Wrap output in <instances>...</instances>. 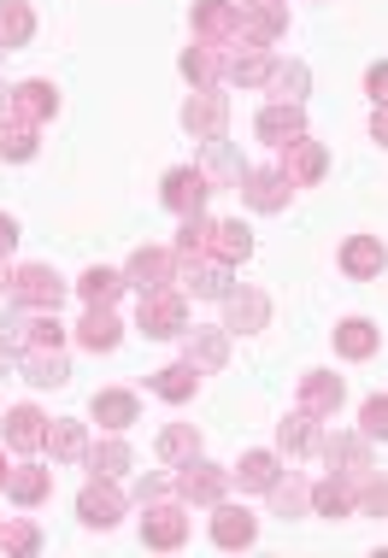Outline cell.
<instances>
[{
    "instance_id": "6da1fadb",
    "label": "cell",
    "mask_w": 388,
    "mask_h": 558,
    "mask_svg": "<svg viewBox=\"0 0 388 558\" xmlns=\"http://www.w3.org/2000/svg\"><path fill=\"white\" fill-rule=\"evenodd\" d=\"M223 494H230V471H218V464H206L201 452L177 464V500H194V506H218Z\"/></svg>"
},
{
    "instance_id": "7a4b0ae2",
    "label": "cell",
    "mask_w": 388,
    "mask_h": 558,
    "mask_svg": "<svg viewBox=\"0 0 388 558\" xmlns=\"http://www.w3.org/2000/svg\"><path fill=\"white\" fill-rule=\"evenodd\" d=\"M142 329H147L154 341L189 336V306H183V289H154V294H142Z\"/></svg>"
},
{
    "instance_id": "3957f363",
    "label": "cell",
    "mask_w": 388,
    "mask_h": 558,
    "mask_svg": "<svg viewBox=\"0 0 388 558\" xmlns=\"http://www.w3.org/2000/svg\"><path fill=\"white\" fill-rule=\"evenodd\" d=\"M12 300H19V306H29V312H59L65 282H59L48 265H19V270H12Z\"/></svg>"
},
{
    "instance_id": "277c9868",
    "label": "cell",
    "mask_w": 388,
    "mask_h": 558,
    "mask_svg": "<svg viewBox=\"0 0 388 558\" xmlns=\"http://www.w3.org/2000/svg\"><path fill=\"white\" fill-rule=\"evenodd\" d=\"M206 194H213V183H206L201 165H177V171H166V206L177 218H201Z\"/></svg>"
},
{
    "instance_id": "5b68a950",
    "label": "cell",
    "mask_w": 388,
    "mask_h": 558,
    "mask_svg": "<svg viewBox=\"0 0 388 558\" xmlns=\"http://www.w3.org/2000/svg\"><path fill=\"white\" fill-rule=\"evenodd\" d=\"M77 518L88 530H112L118 518H124V494H118V476H95L88 488L77 494Z\"/></svg>"
},
{
    "instance_id": "8992f818",
    "label": "cell",
    "mask_w": 388,
    "mask_h": 558,
    "mask_svg": "<svg viewBox=\"0 0 388 558\" xmlns=\"http://www.w3.org/2000/svg\"><path fill=\"white\" fill-rule=\"evenodd\" d=\"M124 282H130V289H142V294L177 289V253L171 247H142L136 259L124 265Z\"/></svg>"
},
{
    "instance_id": "52a82bcc",
    "label": "cell",
    "mask_w": 388,
    "mask_h": 558,
    "mask_svg": "<svg viewBox=\"0 0 388 558\" xmlns=\"http://www.w3.org/2000/svg\"><path fill=\"white\" fill-rule=\"evenodd\" d=\"M271 324V300H265L259 289H242V294H223V329L230 336H259V329Z\"/></svg>"
},
{
    "instance_id": "ba28073f",
    "label": "cell",
    "mask_w": 388,
    "mask_h": 558,
    "mask_svg": "<svg viewBox=\"0 0 388 558\" xmlns=\"http://www.w3.org/2000/svg\"><path fill=\"white\" fill-rule=\"evenodd\" d=\"M282 24H289V12H282L277 0H259V7H242L235 41H242V48H271V41L282 36Z\"/></svg>"
},
{
    "instance_id": "9c48e42d",
    "label": "cell",
    "mask_w": 388,
    "mask_h": 558,
    "mask_svg": "<svg viewBox=\"0 0 388 558\" xmlns=\"http://www.w3.org/2000/svg\"><path fill=\"white\" fill-rule=\"evenodd\" d=\"M253 135H259L265 147H294L306 135V118H301L294 100H271V107L259 112V124H253Z\"/></svg>"
},
{
    "instance_id": "30bf717a",
    "label": "cell",
    "mask_w": 388,
    "mask_h": 558,
    "mask_svg": "<svg viewBox=\"0 0 388 558\" xmlns=\"http://www.w3.org/2000/svg\"><path fill=\"white\" fill-rule=\"evenodd\" d=\"M183 124L201 135V142H223V124H230V100L218 88H201V95L183 107Z\"/></svg>"
},
{
    "instance_id": "8fae6325",
    "label": "cell",
    "mask_w": 388,
    "mask_h": 558,
    "mask_svg": "<svg viewBox=\"0 0 388 558\" xmlns=\"http://www.w3.org/2000/svg\"><path fill=\"white\" fill-rule=\"evenodd\" d=\"M289 194H294V183H289V171H247L242 177V201L253 206V213H282L289 206Z\"/></svg>"
},
{
    "instance_id": "7c38bea8",
    "label": "cell",
    "mask_w": 388,
    "mask_h": 558,
    "mask_svg": "<svg viewBox=\"0 0 388 558\" xmlns=\"http://www.w3.org/2000/svg\"><path fill=\"white\" fill-rule=\"evenodd\" d=\"M19 371H24L29 388H65L71 383V365H65V353H59V347H24Z\"/></svg>"
},
{
    "instance_id": "4fadbf2b",
    "label": "cell",
    "mask_w": 388,
    "mask_h": 558,
    "mask_svg": "<svg viewBox=\"0 0 388 558\" xmlns=\"http://www.w3.org/2000/svg\"><path fill=\"white\" fill-rule=\"evenodd\" d=\"M312 511L318 518H353L360 511V482L353 476H324V482H312Z\"/></svg>"
},
{
    "instance_id": "5bb4252c",
    "label": "cell",
    "mask_w": 388,
    "mask_h": 558,
    "mask_svg": "<svg viewBox=\"0 0 388 558\" xmlns=\"http://www.w3.org/2000/svg\"><path fill=\"white\" fill-rule=\"evenodd\" d=\"M253 535H259V523H253V511L247 506H213V541L223 553H242V547H253Z\"/></svg>"
},
{
    "instance_id": "9a60e30c",
    "label": "cell",
    "mask_w": 388,
    "mask_h": 558,
    "mask_svg": "<svg viewBox=\"0 0 388 558\" xmlns=\"http://www.w3.org/2000/svg\"><path fill=\"white\" fill-rule=\"evenodd\" d=\"M235 19H242V7H230V0H194V36H201L206 48L235 41Z\"/></svg>"
},
{
    "instance_id": "2e32d148",
    "label": "cell",
    "mask_w": 388,
    "mask_h": 558,
    "mask_svg": "<svg viewBox=\"0 0 388 558\" xmlns=\"http://www.w3.org/2000/svg\"><path fill=\"white\" fill-rule=\"evenodd\" d=\"M183 535H189V518L171 500L147 506V518H142V541H147V547H183Z\"/></svg>"
},
{
    "instance_id": "e0dca14e",
    "label": "cell",
    "mask_w": 388,
    "mask_h": 558,
    "mask_svg": "<svg viewBox=\"0 0 388 558\" xmlns=\"http://www.w3.org/2000/svg\"><path fill=\"white\" fill-rule=\"evenodd\" d=\"M7 112H12V118H24V124H48V118L59 112L53 83H19V88L7 95Z\"/></svg>"
},
{
    "instance_id": "ac0fdd59",
    "label": "cell",
    "mask_w": 388,
    "mask_h": 558,
    "mask_svg": "<svg viewBox=\"0 0 388 558\" xmlns=\"http://www.w3.org/2000/svg\"><path fill=\"white\" fill-rule=\"evenodd\" d=\"M341 400H348L341 376H330V371H306V376H301V405H306L312 417H336Z\"/></svg>"
},
{
    "instance_id": "d6986e66",
    "label": "cell",
    "mask_w": 388,
    "mask_h": 558,
    "mask_svg": "<svg viewBox=\"0 0 388 558\" xmlns=\"http://www.w3.org/2000/svg\"><path fill=\"white\" fill-rule=\"evenodd\" d=\"M324 459H330V471L336 476H371V441L365 435H330V441H324Z\"/></svg>"
},
{
    "instance_id": "ffe728a7",
    "label": "cell",
    "mask_w": 388,
    "mask_h": 558,
    "mask_svg": "<svg viewBox=\"0 0 388 558\" xmlns=\"http://www.w3.org/2000/svg\"><path fill=\"white\" fill-rule=\"evenodd\" d=\"M77 341L88 347V353H112L118 347V312L107 306V300H88V312L77 324Z\"/></svg>"
},
{
    "instance_id": "44dd1931",
    "label": "cell",
    "mask_w": 388,
    "mask_h": 558,
    "mask_svg": "<svg viewBox=\"0 0 388 558\" xmlns=\"http://www.w3.org/2000/svg\"><path fill=\"white\" fill-rule=\"evenodd\" d=\"M0 435H7L19 452H36L41 441H48V417H41L36 405H12V412L0 417Z\"/></svg>"
},
{
    "instance_id": "7402d4cb",
    "label": "cell",
    "mask_w": 388,
    "mask_h": 558,
    "mask_svg": "<svg viewBox=\"0 0 388 558\" xmlns=\"http://www.w3.org/2000/svg\"><path fill=\"white\" fill-rule=\"evenodd\" d=\"M206 253H213V259H223V265H242V259H253V230H247L242 218L213 223V235H206Z\"/></svg>"
},
{
    "instance_id": "603a6c76",
    "label": "cell",
    "mask_w": 388,
    "mask_h": 558,
    "mask_svg": "<svg viewBox=\"0 0 388 558\" xmlns=\"http://www.w3.org/2000/svg\"><path fill=\"white\" fill-rule=\"evenodd\" d=\"M282 154H289V159H282V171H289L294 189H312V183L324 177V165H330V154H324L318 142H306V135H301L294 147H282Z\"/></svg>"
},
{
    "instance_id": "cb8c5ba5",
    "label": "cell",
    "mask_w": 388,
    "mask_h": 558,
    "mask_svg": "<svg viewBox=\"0 0 388 558\" xmlns=\"http://www.w3.org/2000/svg\"><path fill=\"white\" fill-rule=\"evenodd\" d=\"M271 65H277L271 48H247V53L223 59V77L242 83V88H265V83H271Z\"/></svg>"
},
{
    "instance_id": "d4e9b609",
    "label": "cell",
    "mask_w": 388,
    "mask_h": 558,
    "mask_svg": "<svg viewBox=\"0 0 388 558\" xmlns=\"http://www.w3.org/2000/svg\"><path fill=\"white\" fill-rule=\"evenodd\" d=\"M277 476H282V459H277V452H242V464L230 471V482H235V488H247V494H265Z\"/></svg>"
},
{
    "instance_id": "484cf974",
    "label": "cell",
    "mask_w": 388,
    "mask_h": 558,
    "mask_svg": "<svg viewBox=\"0 0 388 558\" xmlns=\"http://www.w3.org/2000/svg\"><path fill=\"white\" fill-rule=\"evenodd\" d=\"M230 359V329H189V365L194 371H223Z\"/></svg>"
},
{
    "instance_id": "4316f807",
    "label": "cell",
    "mask_w": 388,
    "mask_h": 558,
    "mask_svg": "<svg viewBox=\"0 0 388 558\" xmlns=\"http://www.w3.org/2000/svg\"><path fill=\"white\" fill-rule=\"evenodd\" d=\"M147 388H154L159 400L183 405V400H194V388H201V371H194L189 359H183V365H166V371H154V376H147Z\"/></svg>"
},
{
    "instance_id": "83f0119b",
    "label": "cell",
    "mask_w": 388,
    "mask_h": 558,
    "mask_svg": "<svg viewBox=\"0 0 388 558\" xmlns=\"http://www.w3.org/2000/svg\"><path fill=\"white\" fill-rule=\"evenodd\" d=\"M383 265H388V253H383L377 235H353L348 247H341V270H348V277H383Z\"/></svg>"
},
{
    "instance_id": "f1b7e54d",
    "label": "cell",
    "mask_w": 388,
    "mask_h": 558,
    "mask_svg": "<svg viewBox=\"0 0 388 558\" xmlns=\"http://www.w3.org/2000/svg\"><path fill=\"white\" fill-rule=\"evenodd\" d=\"M206 183H223V189H242V177H247V165H242V154H235L230 142H206Z\"/></svg>"
},
{
    "instance_id": "f546056e",
    "label": "cell",
    "mask_w": 388,
    "mask_h": 558,
    "mask_svg": "<svg viewBox=\"0 0 388 558\" xmlns=\"http://www.w3.org/2000/svg\"><path fill=\"white\" fill-rule=\"evenodd\" d=\"M377 347H383V329H377V324H365V318L336 324V353H341V359H371Z\"/></svg>"
},
{
    "instance_id": "4dcf8cb0",
    "label": "cell",
    "mask_w": 388,
    "mask_h": 558,
    "mask_svg": "<svg viewBox=\"0 0 388 558\" xmlns=\"http://www.w3.org/2000/svg\"><path fill=\"white\" fill-rule=\"evenodd\" d=\"M7 494L19 506H41L53 494V471H41V464H19V471L7 476Z\"/></svg>"
},
{
    "instance_id": "1f68e13d",
    "label": "cell",
    "mask_w": 388,
    "mask_h": 558,
    "mask_svg": "<svg viewBox=\"0 0 388 558\" xmlns=\"http://www.w3.org/2000/svg\"><path fill=\"white\" fill-rule=\"evenodd\" d=\"M29 29H36L29 0H0V53H7V48H24Z\"/></svg>"
},
{
    "instance_id": "d6a6232c",
    "label": "cell",
    "mask_w": 388,
    "mask_h": 558,
    "mask_svg": "<svg viewBox=\"0 0 388 558\" xmlns=\"http://www.w3.org/2000/svg\"><path fill=\"white\" fill-rule=\"evenodd\" d=\"M95 424L100 429H130L136 424V395H124V388H107V395H95Z\"/></svg>"
},
{
    "instance_id": "836d02e7",
    "label": "cell",
    "mask_w": 388,
    "mask_h": 558,
    "mask_svg": "<svg viewBox=\"0 0 388 558\" xmlns=\"http://www.w3.org/2000/svg\"><path fill=\"white\" fill-rule=\"evenodd\" d=\"M265 88H271L277 100H294V107H301L306 88H312V71L301 65V59H277V65H271V83H265Z\"/></svg>"
},
{
    "instance_id": "e575fe53",
    "label": "cell",
    "mask_w": 388,
    "mask_h": 558,
    "mask_svg": "<svg viewBox=\"0 0 388 558\" xmlns=\"http://www.w3.org/2000/svg\"><path fill=\"white\" fill-rule=\"evenodd\" d=\"M265 494H271V511H277V518H306V511H312V488H306L301 476H277Z\"/></svg>"
},
{
    "instance_id": "d590c367",
    "label": "cell",
    "mask_w": 388,
    "mask_h": 558,
    "mask_svg": "<svg viewBox=\"0 0 388 558\" xmlns=\"http://www.w3.org/2000/svg\"><path fill=\"white\" fill-rule=\"evenodd\" d=\"M312 441H318V417H312L306 405H301V412H289V417L277 424V452H306Z\"/></svg>"
},
{
    "instance_id": "8d00e7d4",
    "label": "cell",
    "mask_w": 388,
    "mask_h": 558,
    "mask_svg": "<svg viewBox=\"0 0 388 558\" xmlns=\"http://www.w3.org/2000/svg\"><path fill=\"white\" fill-rule=\"evenodd\" d=\"M36 130L41 124H24V118L7 112V118H0V154H7L12 165H24L29 154H36Z\"/></svg>"
},
{
    "instance_id": "74e56055",
    "label": "cell",
    "mask_w": 388,
    "mask_h": 558,
    "mask_svg": "<svg viewBox=\"0 0 388 558\" xmlns=\"http://www.w3.org/2000/svg\"><path fill=\"white\" fill-rule=\"evenodd\" d=\"M77 294H83V300H107V306H112V300L124 294V277H118V270H107V265H88L83 277H77Z\"/></svg>"
},
{
    "instance_id": "f35d334b",
    "label": "cell",
    "mask_w": 388,
    "mask_h": 558,
    "mask_svg": "<svg viewBox=\"0 0 388 558\" xmlns=\"http://www.w3.org/2000/svg\"><path fill=\"white\" fill-rule=\"evenodd\" d=\"M41 447H53V459H83V452H88V435H83V424L59 417V424H48V441H41Z\"/></svg>"
},
{
    "instance_id": "ab89813d",
    "label": "cell",
    "mask_w": 388,
    "mask_h": 558,
    "mask_svg": "<svg viewBox=\"0 0 388 558\" xmlns=\"http://www.w3.org/2000/svg\"><path fill=\"white\" fill-rule=\"evenodd\" d=\"M183 77L201 83V88H218V77H223L218 48H189V53H183Z\"/></svg>"
},
{
    "instance_id": "60d3db41",
    "label": "cell",
    "mask_w": 388,
    "mask_h": 558,
    "mask_svg": "<svg viewBox=\"0 0 388 558\" xmlns=\"http://www.w3.org/2000/svg\"><path fill=\"white\" fill-rule=\"evenodd\" d=\"M83 464H88L95 476H124V471H130V447H124V441H100V447L83 452Z\"/></svg>"
},
{
    "instance_id": "b9f144b4",
    "label": "cell",
    "mask_w": 388,
    "mask_h": 558,
    "mask_svg": "<svg viewBox=\"0 0 388 558\" xmlns=\"http://www.w3.org/2000/svg\"><path fill=\"white\" fill-rule=\"evenodd\" d=\"M194 452H201L194 424H171L166 435H159V459H166V464H183V459H194Z\"/></svg>"
},
{
    "instance_id": "7bdbcfd3",
    "label": "cell",
    "mask_w": 388,
    "mask_h": 558,
    "mask_svg": "<svg viewBox=\"0 0 388 558\" xmlns=\"http://www.w3.org/2000/svg\"><path fill=\"white\" fill-rule=\"evenodd\" d=\"M41 547V530L29 518H12V523H0V553H36Z\"/></svg>"
},
{
    "instance_id": "ee69618b",
    "label": "cell",
    "mask_w": 388,
    "mask_h": 558,
    "mask_svg": "<svg viewBox=\"0 0 388 558\" xmlns=\"http://www.w3.org/2000/svg\"><path fill=\"white\" fill-rule=\"evenodd\" d=\"M360 435H365V441H388V395H371V400H365Z\"/></svg>"
},
{
    "instance_id": "f6af8a7d",
    "label": "cell",
    "mask_w": 388,
    "mask_h": 558,
    "mask_svg": "<svg viewBox=\"0 0 388 558\" xmlns=\"http://www.w3.org/2000/svg\"><path fill=\"white\" fill-rule=\"evenodd\" d=\"M360 511L365 518H388V482L383 476H360Z\"/></svg>"
},
{
    "instance_id": "bcb514c9",
    "label": "cell",
    "mask_w": 388,
    "mask_h": 558,
    "mask_svg": "<svg viewBox=\"0 0 388 558\" xmlns=\"http://www.w3.org/2000/svg\"><path fill=\"white\" fill-rule=\"evenodd\" d=\"M365 88H371V100H377V107H388V59L365 71Z\"/></svg>"
},
{
    "instance_id": "7dc6e473",
    "label": "cell",
    "mask_w": 388,
    "mask_h": 558,
    "mask_svg": "<svg viewBox=\"0 0 388 558\" xmlns=\"http://www.w3.org/2000/svg\"><path fill=\"white\" fill-rule=\"evenodd\" d=\"M12 247H19V223H12L7 213H0V259H7Z\"/></svg>"
},
{
    "instance_id": "c3c4849f",
    "label": "cell",
    "mask_w": 388,
    "mask_h": 558,
    "mask_svg": "<svg viewBox=\"0 0 388 558\" xmlns=\"http://www.w3.org/2000/svg\"><path fill=\"white\" fill-rule=\"evenodd\" d=\"M371 135H377V142L388 147V107H377V112H371Z\"/></svg>"
},
{
    "instance_id": "681fc988",
    "label": "cell",
    "mask_w": 388,
    "mask_h": 558,
    "mask_svg": "<svg viewBox=\"0 0 388 558\" xmlns=\"http://www.w3.org/2000/svg\"><path fill=\"white\" fill-rule=\"evenodd\" d=\"M12 359H19V347H7V341H0V376L12 371Z\"/></svg>"
},
{
    "instance_id": "f907efd6",
    "label": "cell",
    "mask_w": 388,
    "mask_h": 558,
    "mask_svg": "<svg viewBox=\"0 0 388 558\" xmlns=\"http://www.w3.org/2000/svg\"><path fill=\"white\" fill-rule=\"evenodd\" d=\"M7 476H12V471H7V452H0V488H7Z\"/></svg>"
},
{
    "instance_id": "816d5d0a",
    "label": "cell",
    "mask_w": 388,
    "mask_h": 558,
    "mask_svg": "<svg viewBox=\"0 0 388 558\" xmlns=\"http://www.w3.org/2000/svg\"><path fill=\"white\" fill-rule=\"evenodd\" d=\"M7 282H12V270H7V259H0V289H7Z\"/></svg>"
},
{
    "instance_id": "f5cc1de1",
    "label": "cell",
    "mask_w": 388,
    "mask_h": 558,
    "mask_svg": "<svg viewBox=\"0 0 388 558\" xmlns=\"http://www.w3.org/2000/svg\"><path fill=\"white\" fill-rule=\"evenodd\" d=\"M277 7H282V0H277Z\"/></svg>"
}]
</instances>
